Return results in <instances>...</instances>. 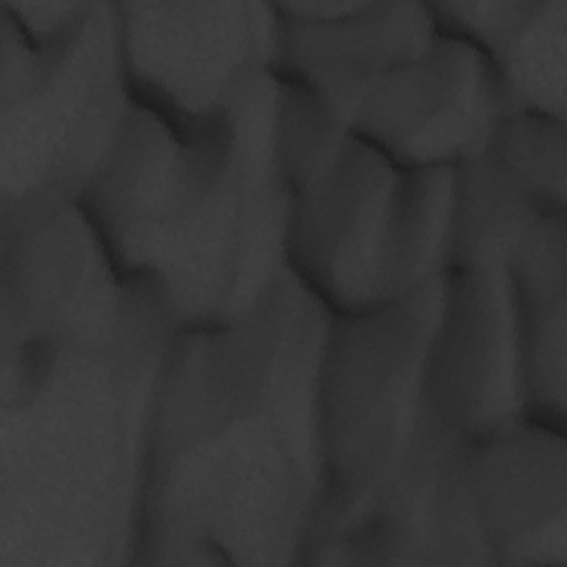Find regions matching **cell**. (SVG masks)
I'll return each mask as SVG.
<instances>
[{"label":"cell","instance_id":"6da1fadb","mask_svg":"<svg viewBox=\"0 0 567 567\" xmlns=\"http://www.w3.org/2000/svg\"><path fill=\"white\" fill-rule=\"evenodd\" d=\"M330 319L288 272L250 315L175 332L151 416L137 565H306L323 501Z\"/></svg>","mask_w":567,"mask_h":567},{"label":"cell","instance_id":"7a4b0ae2","mask_svg":"<svg viewBox=\"0 0 567 567\" xmlns=\"http://www.w3.org/2000/svg\"><path fill=\"white\" fill-rule=\"evenodd\" d=\"M279 75L206 122L133 100L80 204L122 272L175 330L237 321L288 275V188L275 148Z\"/></svg>","mask_w":567,"mask_h":567},{"label":"cell","instance_id":"3957f363","mask_svg":"<svg viewBox=\"0 0 567 567\" xmlns=\"http://www.w3.org/2000/svg\"><path fill=\"white\" fill-rule=\"evenodd\" d=\"M166 315L109 346H0V567L137 565Z\"/></svg>","mask_w":567,"mask_h":567},{"label":"cell","instance_id":"277c9868","mask_svg":"<svg viewBox=\"0 0 567 567\" xmlns=\"http://www.w3.org/2000/svg\"><path fill=\"white\" fill-rule=\"evenodd\" d=\"M441 284L330 319L319 377L323 501L306 565L414 558L465 496L470 441L427 394Z\"/></svg>","mask_w":567,"mask_h":567},{"label":"cell","instance_id":"5b68a950","mask_svg":"<svg viewBox=\"0 0 567 567\" xmlns=\"http://www.w3.org/2000/svg\"><path fill=\"white\" fill-rule=\"evenodd\" d=\"M131 106L117 2L86 0L51 38L0 13V219L80 202Z\"/></svg>","mask_w":567,"mask_h":567},{"label":"cell","instance_id":"8992f818","mask_svg":"<svg viewBox=\"0 0 567 567\" xmlns=\"http://www.w3.org/2000/svg\"><path fill=\"white\" fill-rule=\"evenodd\" d=\"M157 315L80 202L0 219V346H109Z\"/></svg>","mask_w":567,"mask_h":567},{"label":"cell","instance_id":"52a82bcc","mask_svg":"<svg viewBox=\"0 0 567 567\" xmlns=\"http://www.w3.org/2000/svg\"><path fill=\"white\" fill-rule=\"evenodd\" d=\"M131 95L175 122H206L281 71L275 2H117Z\"/></svg>","mask_w":567,"mask_h":567},{"label":"cell","instance_id":"ba28073f","mask_svg":"<svg viewBox=\"0 0 567 567\" xmlns=\"http://www.w3.org/2000/svg\"><path fill=\"white\" fill-rule=\"evenodd\" d=\"M403 166L354 131L288 190V272L332 315L396 301L394 219Z\"/></svg>","mask_w":567,"mask_h":567},{"label":"cell","instance_id":"9c48e42d","mask_svg":"<svg viewBox=\"0 0 567 567\" xmlns=\"http://www.w3.org/2000/svg\"><path fill=\"white\" fill-rule=\"evenodd\" d=\"M507 113L489 60L441 24L419 58L370 89L350 128L403 168H461L489 151Z\"/></svg>","mask_w":567,"mask_h":567},{"label":"cell","instance_id":"30bf717a","mask_svg":"<svg viewBox=\"0 0 567 567\" xmlns=\"http://www.w3.org/2000/svg\"><path fill=\"white\" fill-rule=\"evenodd\" d=\"M427 394L436 416L470 443L527 416L505 266L443 275L427 352Z\"/></svg>","mask_w":567,"mask_h":567},{"label":"cell","instance_id":"8fae6325","mask_svg":"<svg viewBox=\"0 0 567 567\" xmlns=\"http://www.w3.org/2000/svg\"><path fill=\"white\" fill-rule=\"evenodd\" d=\"M275 7L279 75L308 89L348 126L370 89L419 58L441 29L432 2L292 0Z\"/></svg>","mask_w":567,"mask_h":567},{"label":"cell","instance_id":"7c38bea8","mask_svg":"<svg viewBox=\"0 0 567 567\" xmlns=\"http://www.w3.org/2000/svg\"><path fill=\"white\" fill-rule=\"evenodd\" d=\"M467 485L489 565H567V427L523 416L472 441Z\"/></svg>","mask_w":567,"mask_h":567},{"label":"cell","instance_id":"4fadbf2b","mask_svg":"<svg viewBox=\"0 0 567 567\" xmlns=\"http://www.w3.org/2000/svg\"><path fill=\"white\" fill-rule=\"evenodd\" d=\"M432 9L489 60L509 113L567 120V0H432Z\"/></svg>","mask_w":567,"mask_h":567},{"label":"cell","instance_id":"5bb4252c","mask_svg":"<svg viewBox=\"0 0 567 567\" xmlns=\"http://www.w3.org/2000/svg\"><path fill=\"white\" fill-rule=\"evenodd\" d=\"M527 416L567 427V215H545L509 255Z\"/></svg>","mask_w":567,"mask_h":567},{"label":"cell","instance_id":"9a60e30c","mask_svg":"<svg viewBox=\"0 0 567 567\" xmlns=\"http://www.w3.org/2000/svg\"><path fill=\"white\" fill-rule=\"evenodd\" d=\"M536 213L485 153L456 168V208L450 268L505 266L536 224Z\"/></svg>","mask_w":567,"mask_h":567},{"label":"cell","instance_id":"2e32d148","mask_svg":"<svg viewBox=\"0 0 567 567\" xmlns=\"http://www.w3.org/2000/svg\"><path fill=\"white\" fill-rule=\"evenodd\" d=\"M487 155L536 213L567 215V120L512 111Z\"/></svg>","mask_w":567,"mask_h":567}]
</instances>
